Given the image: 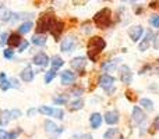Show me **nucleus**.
<instances>
[{
	"instance_id": "nucleus-3",
	"label": "nucleus",
	"mask_w": 159,
	"mask_h": 139,
	"mask_svg": "<svg viewBox=\"0 0 159 139\" xmlns=\"http://www.w3.org/2000/svg\"><path fill=\"white\" fill-rule=\"evenodd\" d=\"M38 113L48 115V117H55V118H57V120H63L64 118V111L61 109H57V107L41 106L38 109Z\"/></svg>"
},
{
	"instance_id": "nucleus-40",
	"label": "nucleus",
	"mask_w": 159,
	"mask_h": 139,
	"mask_svg": "<svg viewBox=\"0 0 159 139\" xmlns=\"http://www.w3.org/2000/svg\"><path fill=\"white\" fill-rule=\"evenodd\" d=\"M35 113H38V109H30L27 111V115H28V117H31V115H34Z\"/></svg>"
},
{
	"instance_id": "nucleus-34",
	"label": "nucleus",
	"mask_w": 159,
	"mask_h": 139,
	"mask_svg": "<svg viewBox=\"0 0 159 139\" xmlns=\"http://www.w3.org/2000/svg\"><path fill=\"white\" fill-rule=\"evenodd\" d=\"M21 132H22L21 128H17V129H14V131H10V132H8V138H10V139H17Z\"/></svg>"
},
{
	"instance_id": "nucleus-36",
	"label": "nucleus",
	"mask_w": 159,
	"mask_h": 139,
	"mask_svg": "<svg viewBox=\"0 0 159 139\" xmlns=\"http://www.w3.org/2000/svg\"><path fill=\"white\" fill-rule=\"evenodd\" d=\"M28 46H30V42H28V41H22L21 45H20V47H18V52H20V53L25 52V50L28 49Z\"/></svg>"
},
{
	"instance_id": "nucleus-12",
	"label": "nucleus",
	"mask_w": 159,
	"mask_h": 139,
	"mask_svg": "<svg viewBox=\"0 0 159 139\" xmlns=\"http://www.w3.org/2000/svg\"><path fill=\"white\" fill-rule=\"evenodd\" d=\"M144 33V28L141 27V25H134V27H131L129 29V36L131 38L133 42H138L141 39V36H143Z\"/></svg>"
},
{
	"instance_id": "nucleus-14",
	"label": "nucleus",
	"mask_w": 159,
	"mask_h": 139,
	"mask_svg": "<svg viewBox=\"0 0 159 139\" xmlns=\"http://www.w3.org/2000/svg\"><path fill=\"white\" fill-rule=\"evenodd\" d=\"M60 81L63 85H71L75 81V74L70 70H64L60 75Z\"/></svg>"
},
{
	"instance_id": "nucleus-19",
	"label": "nucleus",
	"mask_w": 159,
	"mask_h": 139,
	"mask_svg": "<svg viewBox=\"0 0 159 139\" xmlns=\"http://www.w3.org/2000/svg\"><path fill=\"white\" fill-rule=\"evenodd\" d=\"M21 42H22V38L20 36V33H11L10 36H8V41H7V45L10 46V49L11 47H20V45H21Z\"/></svg>"
},
{
	"instance_id": "nucleus-7",
	"label": "nucleus",
	"mask_w": 159,
	"mask_h": 139,
	"mask_svg": "<svg viewBox=\"0 0 159 139\" xmlns=\"http://www.w3.org/2000/svg\"><path fill=\"white\" fill-rule=\"evenodd\" d=\"M75 45H77V38L75 36H67V38H64L63 41H61L60 43V50L63 53H69V52H73L75 47Z\"/></svg>"
},
{
	"instance_id": "nucleus-38",
	"label": "nucleus",
	"mask_w": 159,
	"mask_h": 139,
	"mask_svg": "<svg viewBox=\"0 0 159 139\" xmlns=\"http://www.w3.org/2000/svg\"><path fill=\"white\" fill-rule=\"evenodd\" d=\"M0 139H10L8 138V132L4 131L3 128H0Z\"/></svg>"
},
{
	"instance_id": "nucleus-35",
	"label": "nucleus",
	"mask_w": 159,
	"mask_h": 139,
	"mask_svg": "<svg viewBox=\"0 0 159 139\" xmlns=\"http://www.w3.org/2000/svg\"><path fill=\"white\" fill-rule=\"evenodd\" d=\"M149 24L154 28H159V15H152L151 20H149Z\"/></svg>"
},
{
	"instance_id": "nucleus-9",
	"label": "nucleus",
	"mask_w": 159,
	"mask_h": 139,
	"mask_svg": "<svg viewBox=\"0 0 159 139\" xmlns=\"http://www.w3.org/2000/svg\"><path fill=\"white\" fill-rule=\"evenodd\" d=\"M63 28H64L63 22L55 18V20H53V22H52V25H50V28H49V32H50V35L56 39V41H59L61 32H63Z\"/></svg>"
},
{
	"instance_id": "nucleus-6",
	"label": "nucleus",
	"mask_w": 159,
	"mask_h": 139,
	"mask_svg": "<svg viewBox=\"0 0 159 139\" xmlns=\"http://www.w3.org/2000/svg\"><path fill=\"white\" fill-rule=\"evenodd\" d=\"M119 78H120V81L123 82V84L130 85L131 84V81H133L131 68H130L129 66H126V64L120 66V68H119Z\"/></svg>"
},
{
	"instance_id": "nucleus-32",
	"label": "nucleus",
	"mask_w": 159,
	"mask_h": 139,
	"mask_svg": "<svg viewBox=\"0 0 159 139\" xmlns=\"http://www.w3.org/2000/svg\"><path fill=\"white\" fill-rule=\"evenodd\" d=\"M3 57L7 59V60H13V59H14V50L4 49V50H3Z\"/></svg>"
},
{
	"instance_id": "nucleus-21",
	"label": "nucleus",
	"mask_w": 159,
	"mask_h": 139,
	"mask_svg": "<svg viewBox=\"0 0 159 139\" xmlns=\"http://www.w3.org/2000/svg\"><path fill=\"white\" fill-rule=\"evenodd\" d=\"M151 41H152V32H148L145 38L143 39V42H140V45H138V49H140L141 52H145V50H148V47L151 46Z\"/></svg>"
},
{
	"instance_id": "nucleus-4",
	"label": "nucleus",
	"mask_w": 159,
	"mask_h": 139,
	"mask_svg": "<svg viewBox=\"0 0 159 139\" xmlns=\"http://www.w3.org/2000/svg\"><path fill=\"white\" fill-rule=\"evenodd\" d=\"M99 86L105 90V92H113L115 90V78L110 74H102L99 76Z\"/></svg>"
},
{
	"instance_id": "nucleus-8",
	"label": "nucleus",
	"mask_w": 159,
	"mask_h": 139,
	"mask_svg": "<svg viewBox=\"0 0 159 139\" xmlns=\"http://www.w3.org/2000/svg\"><path fill=\"white\" fill-rule=\"evenodd\" d=\"M70 66H71L73 70L78 71L80 74H84V70H85V67H87V57H84V56L74 57L70 61Z\"/></svg>"
},
{
	"instance_id": "nucleus-24",
	"label": "nucleus",
	"mask_w": 159,
	"mask_h": 139,
	"mask_svg": "<svg viewBox=\"0 0 159 139\" xmlns=\"http://www.w3.org/2000/svg\"><path fill=\"white\" fill-rule=\"evenodd\" d=\"M10 121H11L10 110H3V111H0V125L6 127L8 123H10Z\"/></svg>"
},
{
	"instance_id": "nucleus-17",
	"label": "nucleus",
	"mask_w": 159,
	"mask_h": 139,
	"mask_svg": "<svg viewBox=\"0 0 159 139\" xmlns=\"http://www.w3.org/2000/svg\"><path fill=\"white\" fill-rule=\"evenodd\" d=\"M102 121H103V117H102L99 113H92L89 117V125L92 129H98L99 127L102 125Z\"/></svg>"
},
{
	"instance_id": "nucleus-26",
	"label": "nucleus",
	"mask_w": 159,
	"mask_h": 139,
	"mask_svg": "<svg viewBox=\"0 0 159 139\" xmlns=\"http://www.w3.org/2000/svg\"><path fill=\"white\" fill-rule=\"evenodd\" d=\"M140 103H141V106H143V109H145L147 111H152L154 110V102L151 100V99H148V98H143L140 100Z\"/></svg>"
},
{
	"instance_id": "nucleus-10",
	"label": "nucleus",
	"mask_w": 159,
	"mask_h": 139,
	"mask_svg": "<svg viewBox=\"0 0 159 139\" xmlns=\"http://www.w3.org/2000/svg\"><path fill=\"white\" fill-rule=\"evenodd\" d=\"M32 63L35 64V66H38V67H42V68H45V67H46L48 64L50 63V60H49V57H48L46 53L39 52V53H36V54L34 56Z\"/></svg>"
},
{
	"instance_id": "nucleus-28",
	"label": "nucleus",
	"mask_w": 159,
	"mask_h": 139,
	"mask_svg": "<svg viewBox=\"0 0 159 139\" xmlns=\"http://www.w3.org/2000/svg\"><path fill=\"white\" fill-rule=\"evenodd\" d=\"M32 27H34V24L31 21L22 22V24L18 27V33H28L31 29H32Z\"/></svg>"
},
{
	"instance_id": "nucleus-20",
	"label": "nucleus",
	"mask_w": 159,
	"mask_h": 139,
	"mask_svg": "<svg viewBox=\"0 0 159 139\" xmlns=\"http://www.w3.org/2000/svg\"><path fill=\"white\" fill-rule=\"evenodd\" d=\"M63 66H64V60L60 57V56H53V57L50 59V67H52L53 71H57Z\"/></svg>"
},
{
	"instance_id": "nucleus-29",
	"label": "nucleus",
	"mask_w": 159,
	"mask_h": 139,
	"mask_svg": "<svg viewBox=\"0 0 159 139\" xmlns=\"http://www.w3.org/2000/svg\"><path fill=\"white\" fill-rule=\"evenodd\" d=\"M67 102H69V96L67 95H60V96H56L55 99H53V103L55 104H66Z\"/></svg>"
},
{
	"instance_id": "nucleus-30",
	"label": "nucleus",
	"mask_w": 159,
	"mask_h": 139,
	"mask_svg": "<svg viewBox=\"0 0 159 139\" xmlns=\"http://www.w3.org/2000/svg\"><path fill=\"white\" fill-rule=\"evenodd\" d=\"M56 75H57V74H56V71H53L52 68H50L46 74H45V84H50V82L56 78Z\"/></svg>"
},
{
	"instance_id": "nucleus-27",
	"label": "nucleus",
	"mask_w": 159,
	"mask_h": 139,
	"mask_svg": "<svg viewBox=\"0 0 159 139\" xmlns=\"http://www.w3.org/2000/svg\"><path fill=\"white\" fill-rule=\"evenodd\" d=\"M82 107H84V100H82V99H75L74 102L70 103L69 110L70 111H77V110H81Z\"/></svg>"
},
{
	"instance_id": "nucleus-13",
	"label": "nucleus",
	"mask_w": 159,
	"mask_h": 139,
	"mask_svg": "<svg viewBox=\"0 0 159 139\" xmlns=\"http://www.w3.org/2000/svg\"><path fill=\"white\" fill-rule=\"evenodd\" d=\"M131 117H133V121H134V123L141 124V123H144V121H145L147 115H145V113L143 111V109H140L138 106H134V107H133Z\"/></svg>"
},
{
	"instance_id": "nucleus-11",
	"label": "nucleus",
	"mask_w": 159,
	"mask_h": 139,
	"mask_svg": "<svg viewBox=\"0 0 159 139\" xmlns=\"http://www.w3.org/2000/svg\"><path fill=\"white\" fill-rule=\"evenodd\" d=\"M105 123L107 125H116L120 120V114H119L117 110H110V111H106L105 113Z\"/></svg>"
},
{
	"instance_id": "nucleus-15",
	"label": "nucleus",
	"mask_w": 159,
	"mask_h": 139,
	"mask_svg": "<svg viewBox=\"0 0 159 139\" xmlns=\"http://www.w3.org/2000/svg\"><path fill=\"white\" fill-rule=\"evenodd\" d=\"M119 61H121V59H113V60L105 61V63L102 64V70H103L106 74H107V72H113V71L117 68Z\"/></svg>"
},
{
	"instance_id": "nucleus-33",
	"label": "nucleus",
	"mask_w": 159,
	"mask_h": 139,
	"mask_svg": "<svg viewBox=\"0 0 159 139\" xmlns=\"http://www.w3.org/2000/svg\"><path fill=\"white\" fill-rule=\"evenodd\" d=\"M8 33L7 32H2L0 33V47H3L6 43H7V41H8Z\"/></svg>"
},
{
	"instance_id": "nucleus-41",
	"label": "nucleus",
	"mask_w": 159,
	"mask_h": 139,
	"mask_svg": "<svg viewBox=\"0 0 159 139\" xmlns=\"http://www.w3.org/2000/svg\"><path fill=\"white\" fill-rule=\"evenodd\" d=\"M152 125H154L157 129H159V115H158V117H155V118H154V123H152Z\"/></svg>"
},
{
	"instance_id": "nucleus-1",
	"label": "nucleus",
	"mask_w": 159,
	"mask_h": 139,
	"mask_svg": "<svg viewBox=\"0 0 159 139\" xmlns=\"http://www.w3.org/2000/svg\"><path fill=\"white\" fill-rule=\"evenodd\" d=\"M105 47H106V42L103 41V38H101V36H92V38L88 41V45H87L88 57H89L92 61H96L98 54L105 49Z\"/></svg>"
},
{
	"instance_id": "nucleus-5",
	"label": "nucleus",
	"mask_w": 159,
	"mask_h": 139,
	"mask_svg": "<svg viewBox=\"0 0 159 139\" xmlns=\"http://www.w3.org/2000/svg\"><path fill=\"white\" fill-rule=\"evenodd\" d=\"M53 20H55V17H48V15H42L38 20V24H36V32H38V35H42L43 32L49 31Z\"/></svg>"
},
{
	"instance_id": "nucleus-16",
	"label": "nucleus",
	"mask_w": 159,
	"mask_h": 139,
	"mask_svg": "<svg viewBox=\"0 0 159 139\" xmlns=\"http://www.w3.org/2000/svg\"><path fill=\"white\" fill-rule=\"evenodd\" d=\"M43 127H45V131H46L48 134H61V132H63V128H59V127L50 120L45 121Z\"/></svg>"
},
{
	"instance_id": "nucleus-39",
	"label": "nucleus",
	"mask_w": 159,
	"mask_h": 139,
	"mask_svg": "<svg viewBox=\"0 0 159 139\" xmlns=\"http://www.w3.org/2000/svg\"><path fill=\"white\" fill-rule=\"evenodd\" d=\"M82 92H84V89H82V88H75V89H73V95H74V96L82 95Z\"/></svg>"
},
{
	"instance_id": "nucleus-25",
	"label": "nucleus",
	"mask_w": 159,
	"mask_h": 139,
	"mask_svg": "<svg viewBox=\"0 0 159 139\" xmlns=\"http://www.w3.org/2000/svg\"><path fill=\"white\" fill-rule=\"evenodd\" d=\"M10 81L7 79V75H6V72H2L0 74V89L3 90V92H6V90L10 89Z\"/></svg>"
},
{
	"instance_id": "nucleus-23",
	"label": "nucleus",
	"mask_w": 159,
	"mask_h": 139,
	"mask_svg": "<svg viewBox=\"0 0 159 139\" xmlns=\"http://www.w3.org/2000/svg\"><path fill=\"white\" fill-rule=\"evenodd\" d=\"M31 42H32L35 46L42 47V46H45V45H46V36H45V35H38V33H36V35L32 36Z\"/></svg>"
},
{
	"instance_id": "nucleus-22",
	"label": "nucleus",
	"mask_w": 159,
	"mask_h": 139,
	"mask_svg": "<svg viewBox=\"0 0 159 139\" xmlns=\"http://www.w3.org/2000/svg\"><path fill=\"white\" fill-rule=\"evenodd\" d=\"M103 139H120V131L117 128H109L103 134Z\"/></svg>"
},
{
	"instance_id": "nucleus-2",
	"label": "nucleus",
	"mask_w": 159,
	"mask_h": 139,
	"mask_svg": "<svg viewBox=\"0 0 159 139\" xmlns=\"http://www.w3.org/2000/svg\"><path fill=\"white\" fill-rule=\"evenodd\" d=\"M93 22H95V25L99 29H106V28H109L110 24H112V11H110V8L105 7V8H102V10H99L98 13L93 15Z\"/></svg>"
},
{
	"instance_id": "nucleus-31",
	"label": "nucleus",
	"mask_w": 159,
	"mask_h": 139,
	"mask_svg": "<svg viewBox=\"0 0 159 139\" xmlns=\"http://www.w3.org/2000/svg\"><path fill=\"white\" fill-rule=\"evenodd\" d=\"M22 115V111L20 109H13V110H10V117H11V120H17V118H20Z\"/></svg>"
},
{
	"instance_id": "nucleus-37",
	"label": "nucleus",
	"mask_w": 159,
	"mask_h": 139,
	"mask_svg": "<svg viewBox=\"0 0 159 139\" xmlns=\"http://www.w3.org/2000/svg\"><path fill=\"white\" fill-rule=\"evenodd\" d=\"M8 81H10V86L11 88H16V89H18V88H20V82H18V79H17V78H14V76H13V78H10Z\"/></svg>"
},
{
	"instance_id": "nucleus-18",
	"label": "nucleus",
	"mask_w": 159,
	"mask_h": 139,
	"mask_svg": "<svg viewBox=\"0 0 159 139\" xmlns=\"http://www.w3.org/2000/svg\"><path fill=\"white\" fill-rule=\"evenodd\" d=\"M20 76H21V79H22L24 82H32V81H34V76H35V72H34L32 67H31V66H27L24 70L21 71Z\"/></svg>"
}]
</instances>
